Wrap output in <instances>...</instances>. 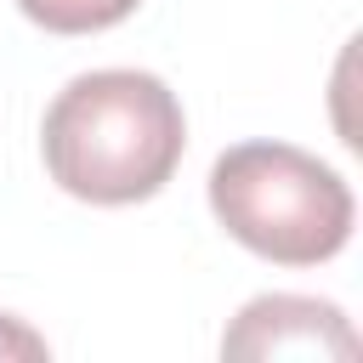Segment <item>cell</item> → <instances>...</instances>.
Instances as JSON below:
<instances>
[{
	"label": "cell",
	"instance_id": "obj_1",
	"mask_svg": "<svg viewBox=\"0 0 363 363\" xmlns=\"http://www.w3.org/2000/svg\"><path fill=\"white\" fill-rule=\"evenodd\" d=\"M187 147V119L176 91L142 68H96L57 91L40 125L45 170L62 193L85 204L153 199Z\"/></svg>",
	"mask_w": 363,
	"mask_h": 363
},
{
	"label": "cell",
	"instance_id": "obj_2",
	"mask_svg": "<svg viewBox=\"0 0 363 363\" xmlns=\"http://www.w3.org/2000/svg\"><path fill=\"white\" fill-rule=\"evenodd\" d=\"M216 221L278 267H318L352 238V187L289 142H238L210 164Z\"/></svg>",
	"mask_w": 363,
	"mask_h": 363
},
{
	"label": "cell",
	"instance_id": "obj_3",
	"mask_svg": "<svg viewBox=\"0 0 363 363\" xmlns=\"http://www.w3.org/2000/svg\"><path fill=\"white\" fill-rule=\"evenodd\" d=\"M227 357H352L357 335L335 301L312 295H261L221 335Z\"/></svg>",
	"mask_w": 363,
	"mask_h": 363
},
{
	"label": "cell",
	"instance_id": "obj_4",
	"mask_svg": "<svg viewBox=\"0 0 363 363\" xmlns=\"http://www.w3.org/2000/svg\"><path fill=\"white\" fill-rule=\"evenodd\" d=\"M142 0H17V11L51 34H102L125 23Z\"/></svg>",
	"mask_w": 363,
	"mask_h": 363
},
{
	"label": "cell",
	"instance_id": "obj_5",
	"mask_svg": "<svg viewBox=\"0 0 363 363\" xmlns=\"http://www.w3.org/2000/svg\"><path fill=\"white\" fill-rule=\"evenodd\" d=\"M0 357H45V340L17 318H0Z\"/></svg>",
	"mask_w": 363,
	"mask_h": 363
}]
</instances>
